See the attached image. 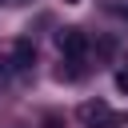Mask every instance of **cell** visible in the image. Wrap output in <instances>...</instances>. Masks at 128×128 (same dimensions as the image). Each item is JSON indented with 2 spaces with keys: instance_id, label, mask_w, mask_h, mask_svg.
<instances>
[{
  "instance_id": "cell-4",
  "label": "cell",
  "mask_w": 128,
  "mask_h": 128,
  "mask_svg": "<svg viewBox=\"0 0 128 128\" xmlns=\"http://www.w3.org/2000/svg\"><path fill=\"white\" fill-rule=\"evenodd\" d=\"M116 88H120V92H128V68H120V72H116Z\"/></svg>"
},
{
  "instance_id": "cell-6",
  "label": "cell",
  "mask_w": 128,
  "mask_h": 128,
  "mask_svg": "<svg viewBox=\"0 0 128 128\" xmlns=\"http://www.w3.org/2000/svg\"><path fill=\"white\" fill-rule=\"evenodd\" d=\"M64 4H80V0H64Z\"/></svg>"
},
{
  "instance_id": "cell-3",
  "label": "cell",
  "mask_w": 128,
  "mask_h": 128,
  "mask_svg": "<svg viewBox=\"0 0 128 128\" xmlns=\"http://www.w3.org/2000/svg\"><path fill=\"white\" fill-rule=\"evenodd\" d=\"M12 60H16V68H32V64H36V48H32V40H16Z\"/></svg>"
},
{
  "instance_id": "cell-5",
  "label": "cell",
  "mask_w": 128,
  "mask_h": 128,
  "mask_svg": "<svg viewBox=\"0 0 128 128\" xmlns=\"http://www.w3.org/2000/svg\"><path fill=\"white\" fill-rule=\"evenodd\" d=\"M4 4H28V0H4Z\"/></svg>"
},
{
  "instance_id": "cell-2",
  "label": "cell",
  "mask_w": 128,
  "mask_h": 128,
  "mask_svg": "<svg viewBox=\"0 0 128 128\" xmlns=\"http://www.w3.org/2000/svg\"><path fill=\"white\" fill-rule=\"evenodd\" d=\"M56 44H60V52H64L68 60H84V52H88V32L64 28V32H56Z\"/></svg>"
},
{
  "instance_id": "cell-1",
  "label": "cell",
  "mask_w": 128,
  "mask_h": 128,
  "mask_svg": "<svg viewBox=\"0 0 128 128\" xmlns=\"http://www.w3.org/2000/svg\"><path fill=\"white\" fill-rule=\"evenodd\" d=\"M76 120L84 128H116V112L104 104V100H84L76 108Z\"/></svg>"
}]
</instances>
